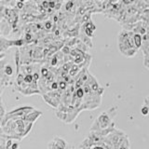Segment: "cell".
<instances>
[{
    "label": "cell",
    "mask_w": 149,
    "mask_h": 149,
    "mask_svg": "<svg viewBox=\"0 0 149 149\" xmlns=\"http://www.w3.org/2000/svg\"><path fill=\"white\" fill-rule=\"evenodd\" d=\"M109 111H106V112H104L99 118H98L95 121L94 125L96 124L98 126V128L96 130V132L98 130H104V129H106L108 126L110 125L111 123V118H113L115 115H112L111 113H109Z\"/></svg>",
    "instance_id": "cell-1"
},
{
    "label": "cell",
    "mask_w": 149,
    "mask_h": 149,
    "mask_svg": "<svg viewBox=\"0 0 149 149\" xmlns=\"http://www.w3.org/2000/svg\"><path fill=\"white\" fill-rule=\"evenodd\" d=\"M134 43H135V46H136L137 49L141 47V45H142V36H141V35L134 33Z\"/></svg>",
    "instance_id": "cell-2"
},
{
    "label": "cell",
    "mask_w": 149,
    "mask_h": 149,
    "mask_svg": "<svg viewBox=\"0 0 149 149\" xmlns=\"http://www.w3.org/2000/svg\"><path fill=\"white\" fill-rule=\"evenodd\" d=\"M148 112H149V107L148 106H143L142 108V114L143 116H146L148 114Z\"/></svg>",
    "instance_id": "cell-3"
}]
</instances>
